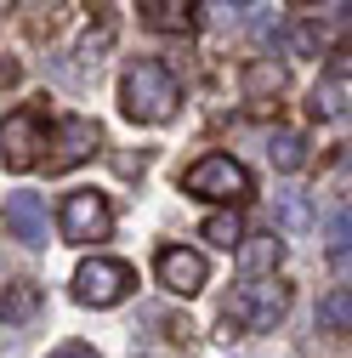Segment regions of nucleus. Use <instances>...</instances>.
I'll use <instances>...</instances> for the list:
<instances>
[{
	"instance_id": "a211bd4d",
	"label": "nucleus",
	"mask_w": 352,
	"mask_h": 358,
	"mask_svg": "<svg viewBox=\"0 0 352 358\" xmlns=\"http://www.w3.org/2000/svg\"><path fill=\"white\" fill-rule=\"evenodd\" d=\"M290 52H295V57H324V52H330V29L295 23V29H290Z\"/></svg>"
},
{
	"instance_id": "5701e85b",
	"label": "nucleus",
	"mask_w": 352,
	"mask_h": 358,
	"mask_svg": "<svg viewBox=\"0 0 352 358\" xmlns=\"http://www.w3.org/2000/svg\"><path fill=\"white\" fill-rule=\"evenodd\" d=\"M295 6H324V0H295Z\"/></svg>"
},
{
	"instance_id": "f3484780",
	"label": "nucleus",
	"mask_w": 352,
	"mask_h": 358,
	"mask_svg": "<svg viewBox=\"0 0 352 358\" xmlns=\"http://www.w3.org/2000/svg\"><path fill=\"white\" fill-rule=\"evenodd\" d=\"M267 159L279 171H301L307 165V143H301V131H273L267 137Z\"/></svg>"
},
{
	"instance_id": "9b49d317",
	"label": "nucleus",
	"mask_w": 352,
	"mask_h": 358,
	"mask_svg": "<svg viewBox=\"0 0 352 358\" xmlns=\"http://www.w3.org/2000/svg\"><path fill=\"white\" fill-rule=\"evenodd\" d=\"M279 262H284V239L279 234H244L239 239V273L244 279H267Z\"/></svg>"
},
{
	"instance_id": "7ed1b4c3",
	"label": "nucleus",
	"mask_w": 352,
	"mask_h": 358,
	"mask_svg": "<svg viewBox=\"0 0 352 358\" xmlns=\"http://www.w3.org/2000/svg\"><path fill=\"white\" fill-rule=\"evenodd\" d=\"M182 188L193 199H210V205H239V199H250V171L228 154H205L182 171Z\"/></svg>"
},
{
	"instance_id": "6ab92c4d",
	"label": "nucleus",
	"mask_w": 352,
	"mask_h": 358,
	"mask_svg": "<svg viewBox=\"0 0 352 358\" xmlns=\"http://www.w3.org/2000/svg\"><path fill=\"white\" fill-rule=\"evenodd\" d=\"M330 239L335 245H352V210H335L330 216Z\"/></svg>"
},
{
	"instance_id": "f03ea898",
	"label": "nucleus",
	"mask_w": 352,
	"mask_h": 358,
	"mask_svg": "<svg viewBox=\"0 0 352 358\" xmlns=\"http://www.w3.org/2000/svg\"><path fill=\"white\" fill-rule=\"evenodd\" d=\"M284 313H290V285H279L267 273V285H239L222 301V324L228 330H273Z\"/></svg>"
},
{
	"instance_id": "1a4fd4ad",
	"label": "nucleus",
	"mask_w": 352,
	"mask_h": 358,
	"mask_svg": "<svg viewBox=\"0 0 352 358\" xmlns=\"http://www.w3.org/2000/svg\"><path fill=\"white\" fill-rule=\"evenodd\" d=\"M307 114L313 120H346L352 114V74H324L313 92H307Z\"/></svg>"
},
{
	"instance_id": "412c9836",
	"label": "nucleus",
	"mask_w": 352,
	"mask_h": 358,
	"mask_svg": "<svg viewBox=\"0 0 352 358\" xmlns=\"http://www.w3.org/2000/svg\"><path fill=\"white\" fill-rule=\"evenodd\" d=\"M330 267L335 273H352V245H330Z\"/></svg>"
},
{
	"instance_id": "ddd939ff",
	"label": "nucleus",
	"mask_w": 352,
	"mask_h": 358,
	"mask_svg": "<svg viewBox=\"0 0 352 358\" xmlns=\"http://www.w3.org/2000/svg\"><path fill=\"white\" fill-rule=\"evenodd\" d=\"M239 85H244V103H267V97H279V92H284V63L256 57V63L239 74Z\"/></svg>"
},
{
	"instance_id": "39448f33",
	"label": "nucleus",
	"mask_w": 352,
	"mask_h": 358,
	"mask_svg": "<svg viewBox=\"0 0 352 358\" xmlns=\"http://www.w3.org/2000/svg\"><path fill=\"white\" fill-rule=\"evenodd\" d=\"M131 290H137V273L125 262H114V256H91L74 273V301L80 307H119Z\"/></svg>"
},
{
	"instance_id": "f8f14e48",
	"label": "nucleus",
	"mask_w": 352,
	"mask_h": 358,
	"mask_svg": "<svg viewBox=\"0 0 352 358\" xmlns=\"http://www.w3.org/2000/svg\"><path fill=\"white\" fill-rule=\"evenodd\" d=\"M6 228L23 245H46V205H40V194H12L6 199Z\"/></svg>"
},
{
	"instance_id": "0eeeda50",
	"label": "nucleus",
	"mask_w": 352,
	"mask_h": 358,
	"mask_svg": "<svg viewBox=\"0 0 352 358\" xmlns=\"http://www.w3.org/2000/svg\"><path fill=\"white\" fill-rule=\"evenodd\" d=\"M97 143H103V131L85 120V114L57 120V125H52V154H46V171H52V176H57V171H74L80 159H91V154H97Z\"/></svg>"
},
{
	"instance_id": "423d86ee",
	"label": "nucleus",
	"mask_w": 352,
	"mask_h": 358,
	"mask_svg": "<svg viewBox=\"0 0 352 358\" xmlns=\"http://www.w3.org/2000/svg\"><path fill=\"white\" fill-rule=\"evenodd\" d=\"M40 148H46V114L40 108H17L0 120V165L6 171L40 165Z\"/></svg>"
},
{
	"instance_id": "4468645a",
	"label": "nucleus",
	"mask_w": 352,
	"mask_h": 358,
	"mask_svg": "<svg viewBox=\"0 0 352 358\" xmlns=\"http://www.w3.org/2000/svg\"><path fill=\"white\" fill-rule=\"evenodd\" d=\"M40 285H29V279H17V285H6L0 290V324H29L34 313H40Z\"/></svg>"
},
{
	"instance_id": "2eb2a0df",
	"label": "nucleus",
	"mask_w": 352,
	"mask_h": 358,
	"mask_svg": "<svg viewBox=\"0 0 352 358\" xmlns=\"http://www.w3.org/2000/svg\"><path fill=\"white\" fill-rule=\"evenodd\" d=\"M313 324L324 336H352V290H330L318 301V313H313Z\"/></svg>"
},
{
	"instance_id": "9d476101",
	"label": "nucleus",
	"mask_w": 352,
	"mask_h": 358,
	"mask_svg": "<svg viewBox=\"0 0 352 358\" xmlns=\"http://www.w3.org/2000/svg\"><path fill=\"white\" fill-rule=\"evenodd\" d=\"M137 12L159 34H188L199 23V0H137Z\"/></svg>"
},
{
	"instance_id": "b1692460",
	"label": "nucleus",
	"mask_w": 352,
	"mask_h": 358,
	"mask_svg": "<svg viewBox=\"0 0 352 358\" xmlns=\"http://www.w3.org/2000/svg\"><path fill=\"white\" fill-rule=\"evenodd\" d=\"M228 6H250V0H228Z\"/></svg>"
},
{
	"instance_id": "f257e3e1",
	"label": "nucleus",
	"mask_w": 352,
	"mask_h": 358,
	"mask_svg": "<svg viewBox=\"0 0 352 358\" xmlns=\"http://www.w3.org/2000/svg\"><path fill=\"white\" fill-rule=\"evenodd\" d=\"M176 97H182V92H176V74L165 63H154V57H137L119 74V108H125V120H137V125L170 120Z\"/></svg>"
},
{
	"instance_id": "dca6fc26",
	"label": "nucleus",
	"mask_w": 352,
	"mask_h": 358,
	"mask_svg": "<svg viewBox=\"0 0 352 358\" xmlns=\"http://www.w3.org/2000/svg\"><path fill=\"white\" fill-rule=\"evenodd\" d=\"M210 245H222V250H239V239H244V222H239V210L228 205V210H216V216H205V228H199Z\"/></svg>"
},
{
	"instance_id": "4be33fe9",
	"label": "nucleus",
	"mask_w": 352,
	"mask_h": 358,
	"mask_svg": "<svg viewBox=\"0 0 352 358\" xmlns=\"http://www.w3.org/2000/svg\"><path fill=\"white\" fill-rule=\"evenodd\" d=\"M17 80V57H0V85H12Z\"/></svg>"
},
{
	"instance_id": "20e7f679",
	"label": "nucleus",
	"mask_w": 352,
	"mask_h": 358,
	"mask_svg": "<svg viewBox=\"0 0 352 358\" xmlns=\"http://www.w3.org/2000/svg\"><path fill=\"white\" fill-rule=\"evenodd\" d=\"M57 234H63L68 245H97V239H108V234H114V205H108V194H97V188L68 194L63 210H57Z\"/></svg>"
},
{
	"instance_id": "6e6552de",
	"label": "nucleus",
	"mask_w": 352,
	"mask_h": 358,
	"mask_svg": "<svg viewBox=\"0 0 352 358\" xmlns=\"http://www.w3.org/2000/svg\"><path fill=\"white\" fill-rule=\"evenodd\" d=\"M154 273H159V285H165L170 296H199L205 279H210V267H205V256L188 250V245H165V250L154 256Z\"/></svg>"
},
{
	"instance_id": "aec40b11",
	"label": "nucleus",
	"mask_w": 352,
	"mask_h": 358,
	"mask_svg": "<svg viewBox=\"0 0 352 358\" xmlns=\"http://www.w3.org/2000/svg\"><path fill=\"white\" fill-rule=\"evenodd\" d=\"M46 358H97V347H91V341H63V347H52Z\"/></svg>"
}]
</instances>
